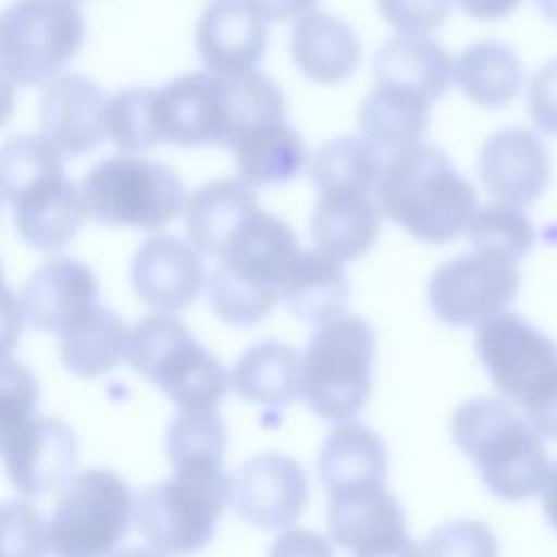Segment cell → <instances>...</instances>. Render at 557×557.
<instances>
[{
	"label": "cell",
	"mask_w": 557,
	"mask_h": 557,
	"mask_svg": "<svg viewBox=\"0 0 557 557\" xmlns=\"http://www.w3.org/2000/svg\"><path fill=\"white\" fill-rule=\"evenodd\" d=\"M85 41L74 0H15L0 20V65L7 81L37 87L52 81Z\"/></svg>",
	"instance_id": "cell-8"
},
{
	"label": "cell",
	"mask_w": 557,
	"mask_h": 557,
	"mask_svg": "<svg viewBox=\"0 0 557 557\" xmlns=\"http://www.w3.org/2000/svg\"><path fill=\"white\" fill-rule=\"evenodd\" d=\"M429 107L431 100L413 89L376 83L361 102L359 128L379 148L398 150L426 133Z\"/></svg>",
	"instance_id": "cell-30"
},
{
	"label": "cell",
	"mask_w": 557,
	"mask_h": 557,
	"mask_svg": "<svg viewBox=\"0 0 557 557\" xmlns=\"http://www.w3.org/2000/svg\"><path fill=\"white\" fill-rule=\"evenodd\" d=\"M268 48V20L248 0H213L196 26V50L207 70H255Z\"/></svg>",
	"instance_id": "cell-19"
},
{
	"label": "cell",
	"mask_w": 557,
	"mask_h": 557,
	"mask_svg": "<svg viewBox=\"0 0 557 557\" xmlns=\"http://www.w3.org/2000/svg\"><path fill=\"white\" fill-rule=\"evenodd\" d=\"M550 154L527 128H503L481 148L479 176L483 187L509 205H531L550 181Z\"/></svg>",
	"instance_id": "cell-18"
},
{
	"label": "cell",
	"mask_w": 557,
	"mask_h": 557,
	"mask_svg": "<svg viewBox=\"0 0 557 557\" xmlns=\"http://www.w3.org/2000/svg\"><path fill=\"white\" fill-rule=\"evenodd\" d=\"M2 550L41 555L48 548V524L28 503H7L2 509Z\"/></svg>",
	"instance_id": "cell-39"
},
{
	"label": "cell",
	"mask_w": 557,
	"mask_h": 557,
	"mask_svg": "<svg viewBox=\"0 0 557 557\" xmlns=\"http://www.w3.org/2000/svg\"><path fill=\"white\" fill-rule=\"evenodd\" d=\"M87 218L111 226L161 228L185 209V185L157 161L117 154L96 163L81 183Z\"/></svg>",
	"instance_id": "cell-7"
},
{
	"label": "cell",
	"mask_w": 557,
	"mask_h": 557,
	"mask_svg": "<svg viewBox=\"0 0 557 557\" xmlns=\"http://www.w3.org/2000/svg\"><path fill=\"white\" fill-rule=\"evenodd\" d=\"M381 213L370 194H320L311 218V237L318 250L337 261H350L374 246L381 231Z\"/></svg>",
	"instance_id": "cell-25"
},
{
	"label": "cell",
	"mask_w": 557,
	"mask_h": 557,
	"mask_svg": "<svg viewBox=\"0 0 557 557\" xmlns=\"http://www.w3.org/2000/svg\"><path fill=\"white\" fill-rule=\"evenodd\" d=\"M133 516L135 503L126 481L104 468L83 470L61 487L48 522V548L65 557L111 553Z\"/></svg>",
	"instance_id": "cell-9"
},
{
	"label": "cell",
	"mask_w": 557,
	"mask_h": 557,
	"mask_svg": "<svg viewBox=\"0 0 557 557\" xmlns=\"http://www.w3.org/2000/svg\"><path fill=\"white\" fill-rule=\"evenodd\" d=\"M459 9L474 20H503L511 15L522 0H455Z\"/></svg>",
	"instance_id": "cell-44"
},
{
	"label": "cell",
	"mask_w": 557,
	"mask_h": 557,
	"mask_svg": "<svg viewBox=\"0 0 557 557\" xmlns=\"http://www.w3.org/2000/svg\"><path fill=\"white\" fill-rule=\"evenodd\" d=\"M468 239L481 255L518 263L533 248V226L518 205L492 202L479 209L468 224Z\"/></svg>",
	"instance_id": "cell-35"
},
{
	"label": "cell",
	"mask_w": 557,
	"mask_h": 557,
	"mask_svg": "<svg viewBox=\"0 0 557 557\" xmlns=\"http://www.w3.org/2000/svg\"><path fill=\"white\" fill-rule=\"evenodd\" d=\"M376 83H392L437 100L455 78L448 52L424 35H400L383 44L372 61Z\"/></svg>",
	"instance_id": "cell-27"
},
{
	"label": "cell",
	"mask_w": 557,
	"mask_h": 557,
	"mask_svg": "<svg viewBox=\"0 0 557 557\" xmlns=\"http://www.w3.org/2000/svg\"><path fill=\"white\" fill-rule=\"evenodd\" d=\"M535 7L548 22L557 24V0H535Z\"/></svg>",
	"instance_id": "cell-46"
},
{
	"label": "cell",
	"mask_w": 557,
	"mask_h": 557,
	"mask_svg": "<svg viewBox=\"0 0 557 557\" xmlns=\"http://www.w3.org/2000/svg\"><path fill=\"white\" fill-rule=\"evenodd\" d=\"M376 205L416 239L446 244L468 228L476 194L440 146L413 141L385 161Z\"/></svg>",
	"instance_id": "cell-1"
},
{
	"label": "cell",
	"mask_w": 557,
	"mask_h": 557,
	"mask_svg": "<svg viewBox=\"0 0 557 557\" xmlns=\"http://www.w3.org/2000/svg\"><path fill=\"white\" fill-rule=\"evenodd\" d=\"M9 205L20 237L39 250H57L67 244L87 215L83 191L63 174L26 189Z\"/></svg>",
	"instance_id": "cell-22"
},
{
	"label": "cell",
	"mask_w": 557,
	"mask_h": 557,
	"mask_svg": "<svg viewBox=\"0 0 557 557\" xmlns=\"http://www.w3.org/2000/svg\"><path fill=\"white\" fill-rule=\"evenodd\" d=\"M513 263L472 252L442 263L429 281V305L450 326H479L500 313L518 294Z\"/></svg>",
	"instance_id": "cell-11"
},
{
	"label": "cell",
	"mask_w": 557,
	"mask_h": 557,
	"mask_svg": "<svg viewBox=\"0 0 557 557\" xmlns=\"http://www.w3.org/2000/svg\"><path fill=\"white\" fill-rule=\"evenodd\" d=\"M527 422L540 437L557 440V379L522 405Z\"/></svg>",
	"instance_id": "cell-42"
},
{
	"label": "cell",
	"mask_w": 557,
	"mask_h": 557,
	"mask_svg": "<svg viewBox=\"0 0 557 557\" xmlns=\"http://www.w3.org/2000/svg\"><path fill=\"white\" fill-rule=\"evenodd\" d=\"M381 17L403 35H429L448 13L450 0H376Z\"/></svg>",
	"instance_id": "cell-40"
},
{
	"label": "cell",
	"mask_w": 557,
	"mask_h": 557,
	"mask_svg": "<svg viewBox=\"0 0 557 557\" xmlns=\"http://www.w3.org/2000/svg\"><path fill=\"white\" fill-rule=\"evenodd\" d=\"M226 426L215 407L185 409L172 418L165 433V450L172 470L196 466H222Z\"/></svg>",
	"instance_id": "cell-34"
},
{
	"label": "cell",
	"mask_w": 557,
	"mask_h": 557,
	"mask_svg": "<svg viewBox=\"0 0 557 557\" xmlns=\"http://www.w3.org/2000/svg\"><path fill=\"white\" fill-rule=\"evenodd\" d=\"M61 174V150L44 133L15 135L4 141L0 157V191L7 205L26 189Z\"/></svg>",
	"instance_id": "cell-36"
},
{
	"label": "cell",
	"mask_w": 557,
	"mask_h": 557,
	"mask_svg": "<svg viewBox=\"0 0 557 557\" xmlns=\"http://www.w3.org/2000/svg\"><path fill=\"white\" fill-rule=\"evenodd\" d=\"M289 52L307 78L320 85H337L357 70L361 39L344 20L324 11H309L292 26Z\"/></svg>",
	"instance_id": "cell-21"
},
{
	"label": "cell",
	"mask_w": 557,
	"mask_h": 557,
	"mask_svg": "<svg viewBox=\"0 0 557 557\" xmlns=\"http://www.w3.org/2000/svg\"><path fill=\"white\" fill-rule=\"evenodd\" d=\"M309 498L305 470L292 457L261 453L246 459L233 479L235 513L259 529L294 524Z\"/></svg>",
	"instance_id": "cell-14"
},
{
	"label": "cell",
	"mask_w": 557,
	"mask_h": 557,
	"mask_svg": "<svg viewBox=\"0 0 557 557\" xmlns=\"http://www.w3.org/2000/svg\"><path fill=\"white\" fill-rule=\"evenodd\" d=\"M318 474L331 496L383 485L387 474L385 444L370 426L339 424L324 440Z\"/></svg>",
	"instance_id": "cell-23"
},
{
	"label": "cell",
	"mask_w": 557,
	"mask_h": 557,
	"mask_svg": "<svg viewBox=\"0 0 557 557\" xmlns=\"http://www.w3.org/2000/svg\"><path fill=\"white\" fill-rule=\"evenodd\" d=\"M259 209L242 178H215L191 191L185 205L187 239L205 255L220 257L235 231Z\"/></svg>",
	"instance_id": "cell-24"
},
{
	"label": "cell",
	"mask_w": 557,
	"mask_h": 557,
	"mask_svg": "<svg viewBox=\"0 0 557 557\" xmlns=\"http://www.w3.org/2000/svg\"><path fill=\"white\" fill-rule=\"evenodd\" d=\"M326 524L331 537L357 555L418 553L398 500L383 485L331 496Z\"/></svg>",
	"instance_id": "cell-15"
},
{
	"label": "cell",
	"mask_w": 557,
	"mask_h": 557,
	"mask_svg": "<svg viewBox=\"0 0 557 557\" xmlns=\"http://www.w3.org/2000/svg\"><path fill=\"white\" fill-rule=\"evenodd\" d=\"M300 252L287 222L257 209L231 237L209 278V302L228 324L263 320L281 298V281Z\"/></svg>",
	"instance_id": "cell-3"
},
{
	"label": "cell",
	"mask_w": 557,
	"mask_h": 557,
	"mask_svg": "<svg viewBox=\"0 0 557 557\" xmlns=\"http://www.w3.org/2000/svg\"><path fill=\"white\" fill-rule=\"evenodd\" d=\"M231 385L250 403L285 407L300 394V357L283 342H259L237 359Z\"/></svg>",
	"instance_id": "cell-31"
},
{
	"label": "cell",
	"mask_w": 557,
	"mask_h": 557,
	"mask_svg": "<svg viewBox=\"0 0 557 557\" xmlns=\"http://www.w3.org/2000/svg\"><path fill=\"white\" fill-rule=\"evenodd\" d=\"M7 474L28 498L61 490L76 468L78 442L59 418L30 416L0 433Z\"/></svg>",
	"instance_id": "cell-12"
},
{
	"label": "cell",
	"mask_w": 557,
	"mask_h": 557,
	"mask_svg": "<svg viewBox=\"0 0 557 557\" xmlns=\"http://www.w3.org/2000/svg\"><path fill=\"white\" fill-rule=\"evenodd\" d=\"M268 22L300 17L315 9L320 0H248Z\"/></svg>",
	"instance_id": "cell-43"
},
{
	"label": "cell",
	"mask_w": 557,
	"mask_h": 557,
	"mask_svg": "<svg viewBox=\"0 0 557 557\" xmlns=\"http://www.w3.org/2000/svg\"><path fill=\"white\" fill-rule=\"evenodd\" d=\"M376 339L372 326L357 315H339L322 324L300 357V394L324 420L355 418L372 387Z\"/></svg>",
	"instance_id": "cell-6"
},
{
	"label": "cell",
	"mask_w": 557,
	"mask_h": 557,
	"mask_svg": "<svg viewBox=\"0 0 557 557\" xmlns=\"http://www.w3.org/2000/svg\"><path fill=\"white\" fill-rule=\"evenodd\" d=\"M474 346L494 387L520 407L557 379V344L518 313L481 322Z\"/></svg>",
	"instance_id": "cell-10"
},
{
	"label": "cell",
	"mask_w": 557,
	"mask_h": 557,
	"mask_svg": "<svg viewBox=\"0 0 557 557\" xmlns=\"http://www.w3.org/2000/svg\"><path fill=\"white\" fill-rule=\"evenodd\" d=\"M154 94L150 87H126L109 98L107 131L120 152L141 154L161 144Z\"/></svg>",
	"instance_id": "cell-37"
},
{
	"label": "cell",
	"mask_w": 557,
	"mask_h": 557,
	"mask_svg": "<svg viewBox=\"0 0 557 557\" xmlns=\"http://www.w3.org/2000/svg\"><path fill=\"white\" fill-rule=\"evenodd\" d=\"M98 278L81 261L54 257L39 265L22 287V311L39 331H61L76 313L96 305Z\"/></svg>",
	"instance_id": "cell-20"
},
{
	"label": "cell",
	"mask_w": 557,
	"mask_h": 557,
	"mask_svg": "<svg viewBox=\"0 0 557 557\" xmlns=\"http://www.w3.org/2000/svg\"><path fill=\"white\" fill-rule=\"evenodd\" d=\"M542 507L548 524L557 531V463L550 468V474L542 487Z\"/></svg>",
	"instance_id": "cell-45"
},
{
	"label": "cell",
	"mask_w": 557,
	"mask_h": 557,
	"mask_svg": "<svg viewBox=\"0 0 557 557\" xmlns=\"http://www.w3.org/2000/svg\"><path fill=\"white\" fill-rule=\"evenodd\" d=\"M61 361L78 376H98L117 366L126 355L128 331L111 311L89 305L61 331Z\"/></svg>",
	"instance_id": "cell-28"
},
{
	"label": "cell",
	"mask_w": 557,
	"mask_h": 557,
	"mask_svg": "<svg viewBox=\"0 0 557 557\" xmlns=\"http://www.w3.org/2000/svg\"><path fill=\"white\" fill-rule=\"evenodd\" d=\"M126 361L185 409L215 407L231 383L218 357L163 311L146 315L128 331Z\"/></svg>",
	"instance_id": "cell-5"
},
{
	"label": "cell",
	"mask_w": 557,
	"mask_h": 557,
	"mask_svg": "<svg viewBox=\"0 0 557 557\" xmlns=\"http://www.w3.org/2000/svg\"><path fill=\"white\" fill-rule=\"evenodd\" d=\"M228 503H233V479L222 466L181 468L137 494L133 520L159 553H191L213 537Z\"/></svg>",
	"instance_id": "cell-4"
},
{
	"label": "cell",
	"mask_w": 557,
	"mask_h": 557,
	"mask_svg": "<svg viewBox=\"0 0 557 557\" xmlns=\"http://www.w3.org/2000/svg\"><path fill=\"white\" fill-rule=\"evenodd\" d=\"M135 294L154 311L174 313L196 300L205 268L198 248L174 235H152L133 255Z\"/></svg>",
	"instance_id": "cell-16"
},
{
	"label": "cell",
	"mask_w": 557,
	"mask_h": 557,
	"mask_svg": "<svg viewBox=\"0 0 557 557\" xmlns=\"http://www.w3.org/2000/svg\"><path fill=\"white\" fill-rule=\"evenodd\" d=\"M381 148L363 137L342 135L322 144L311 159L309 172L320 194L329 191H376L383 174Z\"/></svg>",
	"instance_id": "cell-33"
},
{
	"label": "cell",
	"mask_w": 557,
	"mask_h": 557,
	"mask_svg": "<svg viewBox=\"0 0 557 557\" xmlns=\"http://www.w3.org/2000/svg\"><path fill=\"white\" fill-rule=\"evenodd\" d=\"M348 292L342 261L322 250L298 252L281 281V300L287 309L318 326L344 313Z\"/></svg>",
	"instance_id": "cell-26"
},
{
	"label": "cell",
	"mask_w": 557,
	"mask_h": 557,
	"mask_svg": "<svg viewBox=\"0 0 557 557\" xmlns=\"http://www.w3.org/2000/svg\"><path fill=\"white\" fill-rule=\"evenodd\" d=\"M107 104L109 98L91 78L59 76L41 94V133L67 157L91 152L109 137Z\"/></svg>",
	"instance_id": "cell-17"
},
{
	"label": "cell",
	"mask_w": 557,
	"mask_h": 557,
	"mask_svg": "<svg viewBox=\"0 0 557 557\" xmlns=\"http://www.w3.org/2000/svg\"><path fill=\"white\" fill-rule=\"evenodd\" d=\"M161 141L178 146H224L228 137L226 74L189 72L161 85L154 94Z\"/></svg>",
	"instance_id": "cell-13"
},
{
	"label": "cell",
	"mask_w": 557,
	"mask_h": 557,
	"mask_svg": "<svg viewBox=\"0 0 557 557\" xmlns=\"http://www.w3.org/2000/svg\"><path fill=\"white\" fill-rule=\"evenodd\" d=\"M39 398L37 379L22 363L4 357L0 383V433L30 418Z\"/></svg>",
	"instance_id": "cell-38"
},
{
	"label": "cell",
	"mask_w": 557,
	"mask_h": 557,
	"mask_svg": "<svg viewBox=\"0 0 557 557\" xmlns=\"http://www.w3.org/2000/svg\"><path fill=\"white\" fill-rule=\"evenodd\" d=\"M529 115L537 128L557 135V59L542 65L531 78Z\"/></svg>",
	"instance_id": "cell-41"
},
{
	"label": "cell",
	"mask_w": 557,
	"mask_h": 557,
	"mask_svg": "<svg viewBox=\"0 0 557 557\" xmlns=\"http://www.w3.org/2000/svg\"><path fill=\"white\" fill-rule=\"evenodd\" d=\"M231 150L235 152L239 178L250 187L285 183L307 161L302 137L285 120H272L246 131Z\"/></svg>",
	"instance_id": "cell-29"
},
{
	"label": "cell",
	"mask_w": 557,
	"mask_h": 557,
	"mask_svg": "<svg viewBox=\"0 0 557 557\" xmlns=\"http://www.w3.org/2000/svg\"><path fill=\"white\" fill-rule=\"evenodd\" d=\"M455 444L474 459L487 490L509 503L542 492L550 461L537 431L505 400L472 398L450 420Z\"/></svg>",
	"instance_id": "cell-2"
},
{
	"label": "cell",
	"mask_w": 557,
	"mask_h": 557,
	"mask_svg": "<svg viewBox=\"0 0 557 557\" xmlns=\"http://www.w3.org/2000/svg\"><path fill=\"white\" fill-rule=\"evenodd\" d=\"M522 63L500 41H476L457 57L455 81L463 96L481 107H503L522 87Z\"/></svg>",
	"instance_id": "cell-32"
}]
</instances>
